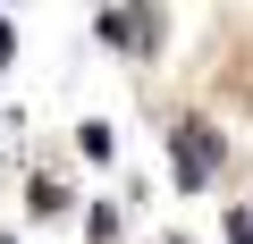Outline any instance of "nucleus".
<instances>
[{
    "mask_svg": "<svg viewBox=\"0 0 253 244\" xmlns=\"http://www.w3.org/2000/svg\"><path fill=\"white\" fill-rule=\"evenodd\" d=\"M76 152L84 160H110V127H76Z\"/></svg>",
    "mask_w": 253,
    "mask_h": 244,
    "instance_id": "obj_3",
    "label": "nucleus"
},
{
    "mask_svg": "<svg viewBox=\"0 0 253 244\" xmlns=\"http://www.w3.org/2000/svg\"><path fill=\"white\" fill-rule=\"evenodd\" d=\"M34 210H68V185L59 177H34Z\"/></svg>",
    "mask_w": 253,
    "mask_h": 244,
    "instance_id": "obj_4",
    "label": "nucleus"
},
{
    "mask_svg": "<svg viewBox=\"0 0 253 244\" xmlns=\"http://www.w3.org/2000/svg\"><path fill=\"white\" fill-rule=\"evenodd\" d=\"M152 9H101V42H118V51H152Z\"/></svg>",
    "mask_w": 253,
    "mask_h": 244,
    "instance_id": "obj_2",
    "label": "nucleus"
},
{
    "mask_svg": "<svg viewBox=\"0 0 253 244\" xmlns=\"http://www.w3.org/2000/svg\"><path fill=\"white\" fill-rule=\"evenodd\" d=\"M0 244H17V236H0Z\"/></svg>",
    "mask_w": 253,
    "mask_h": 244,
    "instance_id": "obj_6",
    "label": "nucleus"
},
{
    "mask_svg": "<svg viewBox=\"0 0 253 244\" xmlns=\"http://www.w3.org/2000/svg\"><path fill=\"white\" fill-rule=\"evenodd\" d=\"M9 59H17V26L0 17V68H9Z\"/></svg>",
    "mask_w": 253,
    "mask_h": 244,
    "instance_id": "obj_5",
    "label": "nucleus"
},
{
    "mask_svg": "<svg viewBox=\"0 0 253 244\" xmlns=\"http://www.w3.org/2000/svg\"><path fill=\"white\" fill-rule=\"evenodd\" d=\"M169 152H177V185H186V194L219 177V135H211V127H194V118H177V135H169Z\"/></svg>",
    "mask_w": 253,
    "mask_h": 244,
    "instance_id": "obj_1",
    "label": "nucleus"
}]
</instances>
